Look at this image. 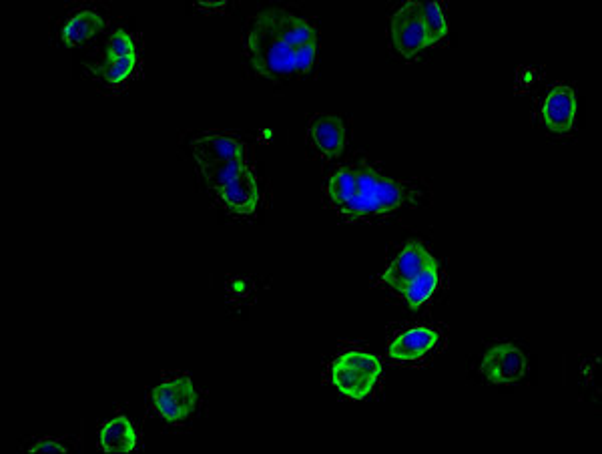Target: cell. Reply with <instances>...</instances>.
I'll list each match as a JSON object with an SVG mask.
<instances>
[{
  "label": "cell",
  "mask_w": 602,
  "mask_h": 454,
  "mask_svg": "<svg viewBox=\"0 0 602 454\" xmlns=\"http://www.w3.org/2000/svg\"><path fill=\"white\" fill-rule=\"evenodd\" d=\"M328 197L340 213L362 217L394 211L402 205L404 191L370 167H344L330 177Z\"/></svg>",
  "instance_id": "cell-1"
},
{
  "label": "cell",
  "mask_w": 602,
  "mask_h": 454,
  "mask_svg": "<svg viewBox=\"0 0 602 454\" xmlns=\"http://www.w3.org/2000/svg\"><path fill=\"white\" fill-rule=\"evenodd\" d=\"M247 47L253 69L269 79L310 71L318 53V45H308L299 51L291 49L275 31L271 11L255 17L247 37Z\"/></svg>",
  "instance_id": "cell-2"
},
{
  "label": "cell",
  "mask_w": 602,
  "mask_h": 454,
  "mask_svg": "<svg viewBox=\"0 0 602 454\" xmlns=\"http://www.w3.org/2000/svg\"><path fill=\"white\" fill-rule=\"evenodd\" d=\"M382 376V362L378 356L362 350H350L340 354L330 366V378L334 386L348 398L364 400L376 388Z\"/></svg>",
  "instance_id": "cell-3"
},
{
  "label": "cell",
  "mask_w": 602,
  "mask_h": 454,
  "mask_svg": "<svg viewBox=\"0 0 602 454\" xmlns=\"http://www.w3.org/2000/svg\"><path fill=\"white\" fill-rule=\"evenodd\" d=\"M151 402L163 420L171 424H179L195 412L197 392L187 376H177L153 388Z\"/></svg>",
  "instance_id": "cell-4"
},
{
  "label": "cell",
  "mask_w": 602,
  "mask_h": 454,
  "mask_svg": "<svg viewBox=\"0 0 602 454\" xmlns=\"http://www.w3.org/2000/svg\"><path fill=\"white\" fill-rule=\"evenodd\" d=\"M528 362L524 352L514 344H498L490 348L482 360V374L494 384H510L526 374Z\"/></svg>",
  "instance_id": "cell-5"
},
{
  "label": "cell",
  "mask_w": 602,
  "mask_h": 454,
  "mask_svg": "<svg viewBox=\"0 0 602 454\" xmlns=\"http://www.w3.org/2000/svg\"><path fill=\"white\" fill-rule=\"evenodd\" d=\"M392 39L404 57H414L428 47L426 31L420 19V3H406L392 17Z\"/></svg>",
  "instance_id": "cell-6"
},
{
  "label": "cell",
  "mask_w": 602,
  "mask_h": 454,
  "mask_svg": "<svg viewBox=\"0 0 602 454\" xmlns=\"http://www.w3.org/2000/svg\"><path fill=\"white\" fill-rule=\"evenodd\" d=\"M436 260L432 258V254L420 244V242H408L400 254L396 256V260L390 264V268L384 274V282L386 286H390L394 292L402 294V290L430 264H434Z\"/></svg>",
  "instance_id": "cell-7"
},
{
  "label": "cell",
  "mask_w": 602,
  "mask_h": 454,
  "mask_svg": "<svg viewBox=\"0 0 602 454\" xmlns=\"http://www.w3.org/2000/svg\"><path fill=\"white\" fill-rule=\"evenodd\" d=\"M542 119L548 131L564 135L572 129L576 119V95L570 87H554L542 107Z\"/></svg>",
  "instance_id": "cell-8"
},
{
  "label": "cell",
  "mask_w": 602,
  "mask_h": 454,
  "mask_svg": "<svg viewBox=\"0 0 602 454\" xmlns=\"http://www.w3.org/2000/svg\"><path fill=\"white\" fill-rule=\"evenodd\" d=\"M225 207L233 213L245 215L255 211L259 201V189L253 171L245 165L239 173L233 175V179L219 191Z\"/></svg>",
  "instance_id": "cell-9"
},
{
  "label": "cell",
  "mask_w": 602,
  "mask_h": 454,
  "mask_svg": "<svg viewBox=\"0 0 602 454\" xmlns=\"http://www.w3.org/2000/svg\"><path fill=\"white\" fill-rule=\"evenodd\" d=\"M195 159L201 167L219 161H245V147L231 135H209L201 137L193 145Z\"/></svg>",
  "instance_id": "cell-10"
},
{
  "label": "cell",
  "mask_w": 602,
  "mask_h": 454,
  "mask_svg": "<svg viewBox=\"0 0 602 454\" xmlns=\"http://www.w3.org/2000/svg\"><path fill=\"white\" fill-rule=\"evenodd\" d=\"M310 139L326 157H338L346 147V127L336 115H318L310 123Z\"/></svg>",
  "instance_id": "cell-11"
},
{
  "label": "cell",
  "mask_w": 602,
  "mask_h": 454,
  "mask_svg": "<svg viewBox=\"0 0 602 454\" xmlns=\"http://www.w3.org/2000/svg\"><path fill=\"white\" fill-rule=\"evenodd\" d=\"M438 340H440L438 334L430 328H410L392 340L388 354L394 360H402V362L420 360L436 348Z\"/></svg>",
  "instance_id": "cell-12"
},
{
  "label": "cell",
  "mask_w": 602,
  "mask_h": 454,
  "mask_svg": "<svg viewBox=\"0 0 602 454\" xmlns=\"http://www.w3.org/2000/svg\"><path fill=\"white\" fill-rule=\"evenodd\" d=\"M271 17L275 31L291 49L299 51L308 45H318V33L306 19H299L283 11H271Z\"/></svg>",
  "instance_id": "cell-13"
},
{
  "label": "cell",
  "mask_w": 602,
  "mask_h": 454,
  "mask_svg": "<svg viewBox=\"0 0 602 454\" xmlns=\"http://www.w3.org/2000/svg\"><path fill=\"white\" fill-rule=\"evenodd\" d=\"M99 442L105 452L125 454L137 446V432L127 416H117L101 428Z\"/></svg>",
  "instance_id": "cell-14"
},
{
  "label": "cell",
  "mask_w": 602,
  "mask_h": 454,
  "mask_svg": "<svg viewBox=\"0 0 602 454\" xmlns=\"http://www.w3.org/2000/svg\"><path fill=\"white\" fill-rule=\"evenodd\" d=\"M103 27H105V21L101 19V15H97L93 11H81L65 23L61 37H63L65 45L77 47V45H83L85 41L93 39Z\"/></svg>",
  "instance_id": "cell-15"
},
{
  "label": "cell",
  "mask_w": 602,
  "mask_h": 454,
  "mask_svg": "<svg viewBox=\"0 0 602 454\" xmlns=\"http://www.w3.org/2000/svg\"><path fill=\"white\" fill-rule=\"evenodd\" d=\"M438 264H430L428 268H424L404 290L402 296L406 300V304L412 310H418L424 302H428L432 298V294L438 288Z\"/></svg>",
  "instance_id": "cell-16"
},
{
  "label": "cell",
  "mask_w": 602,
  "mask_h": 454,
  "mask_svg": "<svg viewBox=\"0 0 602 454\" xmlns=\"http://www.w3.org/2000/svg\"><path fill=\"white\" fill-rule=\"evenodd\" d=\"M420 19L426 31L428 47L442 41L448 35V21L438 3H420Z\"/></svg>",
  "instance_id": "cell-17"
},
{
  "label": "cell",
  "mask_w": 602,
  "mask_h": 454,
  "mask_svg": "<svg viewBox=\"0 0 602 454\" xmlns=\"http://www.w3.org/2000/svg\"><path fill=\"white\" fill-rule=\"evenodd\" d=\"M243 167H245V161H219V163L201 167V171H203V177L209 183V187L219 193L233 179V175L239 173Z\"/></svg>",
  "instance_id": "cell-18"
},
{
  "label": "cell",
  "mask_w": 602,
  "mask_h": 454,
  "mask_svg": "<svg viewBox=\"0 0 602 454\" xmlns=\"http://www.w3.org/2000/svg\"><path fill=\"white\" fill-rule=\"evenodd\" d=\"M137 65V55L133 57H125V59H113V61H105L99 67V75L107 81V83H123L125 79H129L135 71Z\"/></svg>",
  "instance_id": "cell-19"
},
{
  "label": "cell",
  "mask_w": 602,
  "mask_h": 454,
  "mask_svg": "<svg viewBox=\"0 0 602 454\" xmlns=\"http://www.w3.org/2000/svg\"><path fill=\"white\" fill-rule=\"evenodd\" d=\"M133 55H137V45H135V39L127 31H117L105 47V61L125 59V57H133Z\"/></svg>",
  "instance_id": "cell-20"
},
{
  "label": "cell",
  "mask_w": 602,
  "mask_h": 454,
  "mask_svg": "<svg viewBox=\"0 0 602 454\" xmlns=\"http://www.w3.org/2000/svg\"><path fill=\"white\" fill-rule=\"evenodd\" d=\"M31 452H67V448L55 440H39L31 446Z\"/></svg>",
  "instance_id": "cell-21"
}]
</instances>
